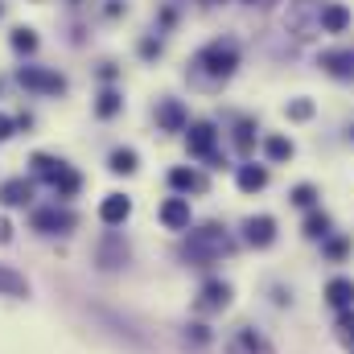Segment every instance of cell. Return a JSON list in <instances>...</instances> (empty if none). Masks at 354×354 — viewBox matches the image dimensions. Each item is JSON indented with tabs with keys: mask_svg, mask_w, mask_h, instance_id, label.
Instances as JSON below:
<instances>
[{
	"mask_svg": "<svg viewBox=\"0 0 354 354\" xmlns=\"http://www.w3.org/2000/svg\"><path fill=\"white\" fill-rule=\"evenodd\" d=\"M351 140H354V128H351Z\"/></svg>",
	"mask_w": 354,
	"mask_h": 354,
	"instance_id": "obj_38",
	"label": "cell"
},
{
	"mask_svg": "<svg viewBox=\"0 0 354 354\" xmlns=\"http://www.w3.org/2000/svg\"><path fill=\"white\" fill-rule=\"evenodd\" d=\"M157 128L161 132H185L189 128V111L181 99H157Z\"/></svg>",
	"mask_w": 354,
	"mask_h": 354,
	"instance_id": "obj_13",
	"label": "cell"
},
{
	"mask_svg": "<svg viewBox=\"0 0 354 354\" xmlns=\"http://www.w3.org/2000/svg\"><path fill=\"white\" fill-rule=\"evenodd\" d=\"M317 66L338 79V83H354V46H338V50H322L317 54Z\"/></svg>",
	"mask_w": 354,
	"mask_h": 354,
	"instance_id": "obj_7",
	"label": "cell"
},
{
	"mask_svg": "<svg viewBox=\"0 0 354 354\" xmlns=\"http://www.w3.org/2000/svg\"><path fill=\"white\" fill-rule=\"evenodd\" d=\"M79 227V214L75 210H66V206H37L33 210V231L37 235H71Z\"/></svg>",
	"mask_w": 354,
	"mask_h": 354,
	"instance_id": "obj_5",
	"label": "cell"
},
{
	"mask_svg": "<svg viewBox=\"0 0 354 354\" xmlns=\"http://www.w3.org/2000/svg\"><path fill=\"white\" fill-rule=\"evenodd\" d=\"M351 252H354V243L346 239V235H326V239H322V256L334 260V264H342Z\"/></svg>",
	"mask_w": 354,
	"mask_h": 354,
	"instance_id": "obj_27",
	"label": "cell"
},
{
	"mask_svg": "<svg viewBox=\"0 0 354 354\" xmlns=\"http://www.w3.org/2000/svg\"><path fill=\"white\" fill-rule=\"evenodd\" d=\"M351 21H354V12H351V4H342V0H326L322 12H317V29H322V33H334V37L346 33Z\"/></svg>",
	"mask_w": 354,
	"mask_h": 354,
	"instance_id": "obj_12",
	"label": "cell"
},
{
	"mask_svg": "<svg viewBox=\"0 0 354 354\" xmlns=\"http://www.w3.org/2000/svg\"><path fill=\"white\" fill-rule=\"evenodd\" d=\"M326 305L330 309H354V276H334L330 284H326Z\"/></svg>",
	"mask_w": 354,
	"mask_h": 354,
	"instance_id": "obj_16",
	"label": "cell"
},
{
	"mask_svg": "<svg viewBox=\"0 0 354 354\" xmlns=\"http://www.w3.org/2000/svg\"><path fill=\"white\" fill-rule=\"evenodd\" d=\"M140 54H145V58H157V54H161V41L145 37V41H140Z\"/></svg>",
	"mask_w": 354,
	"mask_h": 354,
	"instance_id": "obj_34",
	"label": "cell"
},
{
	"mask_svg": "<svg viewBox=\"0 0 354 354\" xmlns=\"http://www.w3.org/2000/svg\"><path fill=\"white\" fill-rule=\"evenodd\" d=\"M284 115H288L292 124H309V120L317 115V103H313L309 95H297V99H288V103H284Z\"/></svg>",
	"mask_w": 354,
	"mask_h": 354,
	"instance_id": "obj_24",
	"label": "cell"
},
{
	"mask_svg": "<svg viewBox=\"0 0 354 354\" xmlns=\"http://www.w3.org/2000/svg\"><path fill=\"white\" fill-rule=\"evenodd\" d=\"M33 198V177H8L0 181V202L4 206H29Z\"/></svg>",
	"mask_w": 354,
	"mask_h": 354,
	"instance_id": "obj_17",
	"label": "cell"
},
{
	"mask_svg": "<svg viewBox=\"0 0 354 354\" xmlns=\"http://www.w3.org/2000/svg\"><path fill=\"white\" fill-rule=\"evenodd\" d=\"M128 214H132V198H128V194H107V198L99 202V218H103L107 227H124Z\"/></svg>",
	"mask_w": 354,
	"mask_h": 354,
	"instance_id": "obj_15",
	"label": "cell"
},
{
	"mask_svg": "<svg viewBox=\"0 0 354 354\" xmlns=\"http://www.w3.org/2000/svg\"><path fill=\"white\" fill-rule=\"evenodd\" d=\"M120 111H124V95L111 91V87L99 91V99H95V115H99V120H115Z\"/></svg>",
	"mask_w": 354,
	"mask_h": 354,
	"instance_id": "obj_25",
	"label": "cell"
},
{
	"mask_svg": "<svg viewBox=\"0 0 354 354\" xmlns=\"http://www.w3.org/2000/svg\"><path fill=\"white\" fill-rule=\"evenodd\" d=\"M239 41L235 37H214V41H206L198 54H194V62H189V79L198 83V87H223L235 71H239Z\"/></svg>",
	"mask_w": 354,
	"mask_h": 354,
	"instance_id": "obj_1",
	"label": "cell"
},
{
	"mask_svg": "<svg viewBox=\"0 0 354 354\" xmlns=\"http://www.w3.org/2000/svg\"><path fill=\"white\" fill-rule=\"evenodd\" d=\"M12 132H17V120H12V115H4V111H0V145H4V140H8V136H12Z\"/></svg>",
	"mask_w": 354,
	"mask_h": 354,
	"instance_id": "obj_33",
	"label": "cell"
},
{
	"mask_svg": "<svg viewBox=\"0 0 354 354\" xmlns=\"http://www.w3.org/2000/svg\"><path fill=\"white\" fill-rule=\"evenodd\" d=\"M12 239V223L8 218H0V243H8Z\"/></svg>",
	"mask_w": 354,
	"mask_h": 354,
	"instance_id": "obj_35",
	"label": "cell"
},
{
	"mask_svg": "<svg viewBox=\"0 0 354 354\" xmlns=\"http://www.w3.org/2000/svg\"><path fill=\"white\" fill-rule=\"evenodd\" d=\"M227 354H276V346L268 342L260 330H252V326H239V330L227 338Z\"/></svg>",
	"mask_w": 354,
	"mask_h": 354,
	"instance_id": "obj_10",
	"label": "cell"
},
{
	"mask_svg": "<svg viewBox=\"0 0 354 354\" xmlns=\"http://www.w3.org/2000/svg\"><path fill=\"white\" fill-rule=\"evenodd\" d=\"M107 169H111V174H120V177L136 174V169H140V157H136V149H115V153L107 157Z\"/></svg>",
	"mask_w": 354,
	"mask_h": 354,
	"instance_id": "obj_26",
	"label": "cell"
},
{
	"mask_svg": "<svg viewBox=\"0 0 354 354\" xmlns=\"http://www.w3.org/2000/svg\"><path fill=\"white\" fill-rule=\"evenodd\" d=\"M334 330H338V342L354 351V309H342V313H338V326H334Z\"/></svg>",
	"mask_w": 354,
	"mask_h": 354,
	"instance_id": "obj_31",
	"label": "cell"
},
{
	"mask_svg": "<svg viewBox=\"0 0 354 354\" xmlns=\"http://www.w3.org/2000/svg\"><path fill=\"white\" fill-rule=\"evenodd\" d=\"M301 231H305V239H317V243H322L326 235H334V223H330V214H326V210H317V206H313V210L305 214Z\"/></svg>",
	"mask_w": 354,
	"mask_h": 354,
	"instance_id": "obj_23",
	"label": "cell"
},
{
	"mask_svg": "<svg viewBox=\"0 0 354 354\" xmlns=\"http://www.w3.org/2000/svg\"><path fill=\"white\" fill-rule=\"evenodd\" d=\"M326 0H288V12H284V29L297 37V41H309L317 29V12H322Z\"/></svg>",
	"mask_w": 354,
	"mask_h": 354,
	"instance_id": "obj_3",
	"label": "cell"
},
{
	"mask_svg": "<svg viewBox=\"0 0 354 354\" xmlns=\"http://www.w3.org/2000/svg\"><path fill=\"white\" fill-rule=\"evenodd\" d=\"M169 185H174L177 194H202V189H206V177L198 174V169L177 165V169H169Z\"/></svg>",
	"mask_w": 354,
	"mask_h": 354,
	"instance_id": "obj_22",
	"label": "cell"
},
{
	"mask_svg": "<svg viewBox=\"0 0 354 354\" xmlns=\"http://www.w3.org/2000/svg\"><path fill=\"white\" fill-rule=\"evenodd\" d=\"M95 264L103 268V272H120V268L128 264V243H124L115 231H107V235L99 239V248H95Z\"/></svg>",
	"mask_w": 354,
	"mask_h": 354,
	"instance_id": "obj_9",
	"label": "cell"
},
{
	"mask_svg": "<svg viewBox=\"0 0 354 354\" xmlns=\"http://www.w3.org/2000/svg\"><path fill=\"white\" fill-rule=\"evenodd\" d=\"M231 252H235V239H231V231H227L223 223H202V227H194L189 239L181 243V256L194 268L218 264V260L231 256Z\"/></svg>",
	"mask_w": 354,
	"mask_h": 354,
	"instance_id": "obj_2",
	"label": "cell"
},
{
	"mask_svg": "<svg viewBox=\"0 0 354 354\" xmlns=\"http://www.w3.org/2000/svg\"><path fill=\"white\" fill-rule=\"evenodd\" d=\"M231 297H235V292H231L227 280H206L202 292H198V301H194V309H198V313H223V309L231 305Z\"/></svg>",
	"mask_w": 354,
	"mask_h": 354,
	"instance_id": "obj_11",
	"label": "cell"
},
{
	"mask_svg": "<svg viewBox=\"0 0 354 354\" xmlns=\"http://www.w3.org/2000/svg\"><path fill=\"white\" fill-rule=\"evenodd\" d=\"M185 342H194V346H206V342H210V330H206L202 322H189V326H185Z\"/></svg>",
	"mask_w": 354,
	"mask_h": 354,
	"instance_id": "obj_32",
	"label": "cell"
},
{
	"mask_svg": "<svg viewBox=\"0 0 354 354\" xmlns=\"http://www.w3.org/2000/svg\"><path fill=\"white\" fill-rule=\"evenodd\" d=\"M157 214H161V223H165L169 231H189V223H194V214H189V198H165Z\"/></svg>",
	"mask_w": 354,
	"mask_h": 354,
	"instance_id": "obj_14",
	"label": "cell"
},
{
	"mask_svg": "<svg viewBox=\"0 0 354 354\" xmlns=\"http://www.w3.org/2000/svg\"><path fill=\"white\" fill-rule=\"evenodd\" d=\"M185 149H189V157H198V161H210V165L223 161V157H218V128H214L210 120H194V124L185 128Z\"/></svg>",
	"mask_w": 354,
	"mask_h": 354,
	"instance_id": "obj_4",
	"label": "cell"
},
{
	"mask_svg": "<svg viewBox=\"0 0 354 354\" xmlns=\"http://www.w3.org/2000/svg\"><path fill=\"white\" fill-rule=\"evenodd\" d=\"M243 243L256 248V252L272 248V243H276V218H272V214H248V218H243Z\"/></svg>",
	"mask_w": 354,
	"mask_h": 354,
	"instance_id": "obj_8",
	"label": "cell"
},
{
	"mask_svg": "<svg viewBox=\"0 0 354 354\" xmlns=\"http://www.w3.org/2000/svg\"><path fill=\"white\" fill-rule=\"evenodd\" d=\"M12 50H17V54H33V50H37V33H33L29 25H17V29H12Z\"/></svg>",
	"mask_w": 354,
	"mask_h": 354,
	"instance_id": "obj_30",
	"label": "cell"
},
{
	"mask_svg": "<svg viewBox=\"0 0 354 354\" xmlns=\"http://www.w3.org/2000/svg\"><path fill=\"white\" fill-rule=\"evenodd\" d=\"M29 165H33V177L46 181V185H54L58 177L66 174V161H62V157H50V153H33Z\"/></svg>",
	"mask_w": 354,
	"mask_h": 354,
	"instance_id": "obj_19",
	"label": "cell"
},
{
	"mask_svg": "<svg viewBox=\"0 0 354 354\" xmlns=\"http://www.w3.org/2000/svg\"><path fill=\"white\" fill-rule=\"evenodd\" d=\"M0 12H4V4H0Z\"/></svg>",
	"mask_w": 354,
	"mask_h": 354,
	"instance_id": "obj_39",
	"label": "cell"
},
{
	"mask_svg": "<svg viewBox=\"0 0 354 354\" xmlns=\"http://www.w3.org/2000/svg\"><path fill=\"white\" fill-rule=\"evenodd\" d=\"M264 157L272 165H284V161H292L297 157V145L284 136V132H268L264 136Z\"/></svg>",
	"mask_w": 354,
	"mask_h": 354,
	"instance_id": "obj_20",
	"label": "cell"
},
{
	"mask_svg": "<svg viewBox=\"0 0 354 354\" xmlns=\"http://www.w3.org/2000/svg\"><path fill=\"white\" fill-rule=\"evenodd\" d=\"M0 297H29V280L25 272H17L12 264H0Z\"/></svg>",
	"mask_w": 354,
	"mask_h": 354,
	"instance_id": "obj_21",
	"label": "cell"
},
{
	"mask_svg": "<svg viewBox=\"0 0 354 354\" xmlns=\"http://www.w3.org/2000/svg\"><path fill=\"white\" fill-rule=\"evenodd\" d=\"M235 149H239V157L256 153V120H239L235 124Z\"/></svg>",
	"mask_w": 354,
	"mask_h": 354,
	"instance_id": "obj_28",
	"label": "cell"
},
{
	"mask_svg": "<svg viewBox=\"0 0 354 354\" xmlns=\"http://www.w3.org/2000/svg\"><path fill=\"white\" fill-rule=\"evenodd\" d=\"M317 198H322V194H317V185H313V181H301V185H292V189H288V202H292V206H301V210H313V206H317Z\"/></svg>",
	"mask_w": 354,
	"mask_h": 354,
	"instance_id": "obj_29",
	"label": "cell"
},
{
	"mask_svg": "<svg viewBox=\"0 0 354 354\" xmlns=\"http://www.w3.org/2000/svg\"><path fill=\"white\" fill-rule=\"evenodd\" d=\"M243 4H252V8H256V4H260V8H264V4H272V0H243Z\"/></svg>",
	"mask_w": 354,
	"mask_h": 354,
	"instance_id": "obj_36",
	"label": "cell"
},
{
	"mask_svg": "<svg viewBox=\"0 0 354 354\" xmlns=\"http://www.w3.org/2000/svg\"><path fill=\"white\" fill-rule=\"evenodd\" d=\"M235 185L243 189V194H260L268 185V165H256V161H243L239 169H235Z\"/></svg>",
	"mask_w": 354,
	"mask_h": 354,
	"instance_id": "obj_18",
	"label": "cell"
},
{
	"mask_svg": "<svg viewBox=\"0 0 354 354\" xmlns=\"http://www.w3.org/2000/svg\"><path fill=\"white\" fill-rule=\"evenodd\" d=\"M17 83L33 95H66V79L58 71H46V66H21Z\"/></svg>",
	"mask_w": 354,
	"mask_h": 354,
	"instance_id": "obj_6",
	"label": "cell"
},
{
	"mask_svg": "<svg viewBox=\"0 0 354 354\" xmlns=\"http://www.w3.org/2000/svg\"><path fill=\"white\" fill-rule=\"evenodd\" d=\"M210 4H227V0H210Z\"/></svg>",
	"mask_w": 354,
	"mask_h": 354,
	"instance_id": "obj_37",
	"label": "cell"
}]
</instances>
